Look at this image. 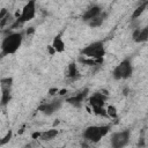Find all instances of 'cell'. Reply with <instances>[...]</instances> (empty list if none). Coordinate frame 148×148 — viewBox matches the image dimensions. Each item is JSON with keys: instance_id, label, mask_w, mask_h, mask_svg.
<instances>
[{"instance_id": "18", "label": "cell", "mask_w": 148, "mask_h": 148, "mask_svg": "<svg viewBox=\"0 0 148 148\" xmlns=\"http://www.w3.org/2000/svg\"><path fill=\"white\" fill-rule=\"evenodd\" d=\"M105 111H106V117H110V118H112V119H116V118L118 117L117 109H116V106H113V105H109V106L105 109Z\"/></svg>"}, {"instance_id": "5", "label": "cell", "mask_w": 148, "mask_h": 148, "mask_svg": "<svg viewBox=\"0 0 148 148\" xmlns=\"http://www.w3.org/2000/svg\"><path fill=\"white\" fill-rule=\"evenodd\" d=\"M133 74V65L131 59L126 58L121 60L112 71V77L114 80H126Z\"/></svg>"}, {"instance_id": "16", "label": "cell", "mask_w": 148, "mask_h": 148, "mask_svg": "<svg viewBox=\"0 0 148 148\" xmlns=\"http://www.w3.org/2000/svg\"><path fill=\"white\" fill-rule=\"evenodd\" d=\"M104 17H105V14L102 12L98 16H96V17H94L92 20L88 21L89 27H91V28H98V27H101L102 23H103V21H104Z\"/></svg>"}, {"instance_id": "9", "label": "cell", "mask_w": 148, "mask_h": 148, "mask_svg": "<svg viewBox=\"0 0 148 148\" xmlns=\"http://www.w3.org/2000/svg\"><path fill=\"white\" fill-rule=\"evenodd\" d=\"M64 102H65L64 98H54V99H52L50 102L42 103L38 106V111H40L42 113H44L46 116H51V114H53L54 112H57L62 106V103Z\"/></svg>"}, {"instance_id": "4", "label": "cell", "mask_w": 148, "mask_h": 148, "mask_svg": "<svg viewBox=\"0 0 148 148\" xmlns=\"http://www.w3.org/2000/svg\"><path fill=\"white\" fill-rule=\"evenodd\" d=\"M106 99H108V92L104 91V90L103 91H97L88 98V103L92 108V112L95 114L106 117V111L104 109V104H105Z\"/></svg>"}, {"instance_id": "2", "label": "cell", "mask_w": 148, "mask_h": 148, "mask_svg": "<svg viewBox=\"0 0 148 148\" xmlns=\"http://www.w3.org/2000/svg\"><path fill=\"white\" fill-rule=\"evenodd\" d=\"M105 52L106 51H105L104 42L103 40H95L81 50V56L98 60L99 62L103 64V58L105 56Z\"/></svg>"}, {"instance_id": "22", "label": "cell", "mask_w": 148, "mask_h": 148, "mask_svg": "<svg viewBox=\"0 0 148 148\" xmlns=\"http://www.w3.org/2000/svg\"><path fill=\"white\" fill-rule=\"evenodd\" d=\"M47 51H49V53H50V54H54V53H56L54 49H53L51 45H49V46H47Z\"/></svg>"}, {"instance_id": "20", "label": "cell", "mask_w": 148, "mask_h": 148, "mask_svg": "<svg viewBox=\"0 0 148 148\" xmlns=\"http://www.w3.org/2000/svg\"><path fill=\"white\" fill-rule=\"evenodd\" d=\"M9 18H10V15H9V14H7V15H6V16H5V17H3L1 21H0V27H5V25H6V23L8 22V20H9Z\"/></svg>"}, {"instance_id": "23", "label": "cell", "mask_w": 148, "mask_h": 148, "mask_svg": "<svg viewBox=\"0 0 148 148\" xmlns=\"http://www.w3.org/2000/svg\"><path fill=\"white\" fill-rule=\"evenodd\" d=\"M58 91H59V89H58V88H53V89H50V95H56Z\"/></svg>"}, {"instance_id": "1", "label": "cell", "mask_w": 148, "mask_h": 148, "mask_svg": "<svg viewBox=\"0 0 148 148\" xmlns=\"http://www.w3.org/2000/svg\"><path fill=\"white\" fill-rule=\"evenodd\" d=\"M23 42V32H12L7 35L1 42V56H10L16 53Z\"/></svg>"}, {"instance_id": "21", "label": "cell", "mask_w": 148, "mask_h": 148, "mask_svg": "<svg viewBox=\"0 0 148 148\" xmlns=\"http://www.w3.org/2000/svg\"><path fill=\"white\" fill-rule=\"evenodd\" d=\"M8 14V12H7V9L6 8H2V9H0V21L6 16Z\"/></svg>"}, {"instance_id": "19", "label": "cell", "mask_w": 148, "mask_h": 148, "mask_svg": "<svg viewBox=\"0 0 148 148\" xmlns=\"http://www.w3.org/2000/svg\"><path fill=\"white\" fill-rule=\"evenodd\" d=\"M12 135H13V132L9 130L7 133H6V135L0 140V146H2V145H6L7 142H9V140L12 139Z\"/></svg>"}, {"instance_id": "17", "label": "cell", "mask_w": 148, "mask_h": 148, "mask_svg": "<svg viewBox=\"0 0 148 148\" xmlns=\"http://www.w3.org/2000/svg\"><path fill=\"white\" fill-rule=\"evenodd\" d=\"M147 5H148V1H145L143 3H141L140 6H138V7L134 9L133 14H132V20H136V18H139V17L141 16V14L145 12V9L147 8Z\"/></svg>"}, {"instance_id": "10", "label": "cell", "mask_w": 148, "mask_h": 148, "mask_svg": "<svg viewBox=\"0 0 148 148\" xmlns=\"http://www.w3.org/2000/svg\"><path fill=\"white\" fill-rule=\"evenodd\" d=\"M88 91H89V90L86 88V89L81 90L80 92L75 94L74 96H71V97L66 98V99H65V102H66V103H68V104H71V105H73V106H75V108H80V106L82 105L83 99L87 97Z\"/></svg>"}, {"instance_id": "14", "label": "cell", "mask_w": 148, "mask_h": 148, "mask_svg": "<svg viewBox=\"0 0 148 148\" xmlns=\"http://www.w3.org/2000/svg\"><path fill=\"white\" fill-rule=\"evenodd\" d=\"M58 130L56 128H50V130H46L44 132H40V135H39V139L43 140V141H51L53 139H56V136L58 135Z\"/></svg>"}, {"instance_id": "7", "label": "cell", "mask_w": 148, "mask_h": 148, "mask_svg": "<svg viewBox=\"0 0 148 148\" xmlns=\"http://www.w3.org/2000/svg\"><path fill=\"white\" fill-rule=\"evenodd\" d=\"M131 138V131L130 130H123L119 132H116L111 135V146L113 148H123L128 145Z\"/></svg>"}, {"instance_id": "24", "label": "cell", "mask_w": 148, "mask_h": 148, "mask_svg": "<svg viewBox=\"0 0 148 148\" xmlns=\"http://www.w3.org/2000/svg\"><path fill=\"white\" fill-rule=\"evenodd\" d=\"M39 135H40V132H35V133H32V139H39Z\"/></svg>"}, {"instance_id": "15", "label": "cell", "mask_w": 148, "mask_h": 148, "mask_svg": "<svg viewBox=\"0 0 148 148\" xmlns=\"http://www.w3.org/2000/svg\"><path fill=\"white\" fill-rule=\"evenodd\" d=\"M67 76L71 79V80H77L80 77V72H79V68H77V65L75 62H71L68 65V69H67Z\"/></svg>"}, {"instance_id": "12", "label": "cell", "mask_w": 148, "mask_h": 148, "mask_svg": "<svg viewBox=\"0 0 148 148\" xmlns=\"http://www.w3.org/2000/svg\"><path fill=\"white\" fill-rule=\"evenodd\" d=\"M102 12H103V10H102V8H101L99 6H91L90 8H88V9L84 12V14L82 15V20H83L84 22H88V21L92 20L94 17L98 16Z\"/></svg>"}, {"instance_id": "8", "label": "cell", "mask_w": 148, "mask_h": 148, "mask_svg": "<svg viewBox=\"0 0 148 148\" xmlns=\"http://www.w3.org/2000/svg\"><path fill=\"white\" fill-rule=\"evenodd\" d=\"M1 86V99L0 105L5 106L8 104V102L12 98V87H13V79L12 77H5L0 80Z\"/></svg>"}, {"instance_id": "6", "label": "cell", "mask_w": 148, "mask_h": 148, "mask_svg": "<svg viewBox=\"0 0 148 148\" xmlns=\"http://www.w3.org/2000/svg\"><path fill=\"white\" fill-rule=\"evenodd\" d=\"M36 15V0H28V2L23 6L22 12L17 18H15V23L12 25V28H15L16 25H21L25 22L31 21Z\"/></svg>"}, {"instance_id": "11", "label": "cell", "mask_w": 148, "mask_h": 148, "mask_svg": "<svg viewBox=\"0 0 148 148\" xmlns=\"http://www.w3.org/2000/svg\"><path fill=\"white\" fill-rule=\"evenodd\" d=\"M132 39L135 43H145L148 39V27H145L142 29H135L132 34Z\"/></svg>"}, {"instance_id": "3", "label": "cell", "mask_w": 148, "mask_h": 148, "mask_svg": "<svg viewBox=\"0 0 148 148\" xmlns=\"http://www.w3.org/2000/svg\"><path fill=\"white\" fill-rule=\"evenodd\" d=\"M109 130H110V126H108V125H102V126L91 125V126H88L87 128H84L82 136L86 141L96 143V142L101 141V139L104 138L109 133Z\"/></svg>"}, {"instance_id": "13", "label": "cell", "mask_w": 148, "mask_h": 148, "mask_svg": "<svg viewBox=\"0 0 148 148\" xmlns=\"http://www.w3.org/2000/svg\"><path fill=\"white\" fill-rule=\"evenodd\" d=\"M51 46L54 49L56 53H61V52L65 51L66 45H65V42H64V39H62V37H61V34L57 35V36L53 38Z\"/></svg>"}]
</instances>
